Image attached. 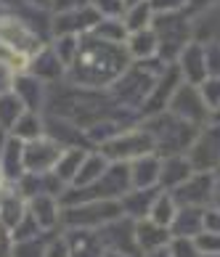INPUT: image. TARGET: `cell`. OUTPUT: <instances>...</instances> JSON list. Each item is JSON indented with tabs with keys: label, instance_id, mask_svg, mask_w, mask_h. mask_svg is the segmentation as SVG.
<instances>
[{
	"label": "cell",
	"instance_id": "cell-1",
	"mask_svg": "<svg viewBox=\"0 0 220 257\" xmlns=\"http://www.w3.org/2000/svg\"><path fill=\"white\" fill-rule=\"evenodd\" d=\"M130 66V56L125 45L106 43L93 32H85L77 37V51H74L66 77L77 88H106Z\"/></svg>",
	"mask_w": 220,
	"mask_h": 257
},
{
	"label": "cell",
	"instance_id": "cell-2",
	"mask_svg": "<svg viewBox=\"0 0 220 257\" xmlns=\"http://www.w3.org/2000/svg\"><path fill=\"white\" fill-rule=\"evenodd\" d=\"M151 30H154V35H157V56L162 61H175L178 53L194 40L191 16L186 11L154 14V19H151Z\"/></svg>",
	"mask_w": 220,
	"mask_h": 257
},
{
	"label": "cell",
	"instance_id": "cell-3",
	"mask_svg": "<svg viewBox=\"0 0 220 257\" xmlns=\"http://www.w3.org/2000/svg\"><path fill=\"white\" fill-rule=\"evenodd\" d=\"M122 215L120 199H98V202H80L77 207H64L59 223L69 225V228H85V231H93V228L106 225L109 220Z\"/></svg>",
	"mask_w": 220,
	"mask_h": 257
},
{
	"label": "cell",
	"instance_id": "cell-4",
	"mask_svg": "<svg viewBox=\"0 0 220 257\" xmlns=\"http://www.w3.org/2000/svg\"><path fill=\"white\" fill-rule=\"evenodd\" d=\"M188 165L194 173H215L220 167V125H207L188 146Z\"/></svg>",
	"mask_w": 220,
	"mask_h": 257
},
{
	"label": "cell",
	"instance_id": "cell-5",
	"mask_svg": "<svg viewBox=\"0 0 220 257\" xmlns=\"http://www.w3.org/2000/svg\"><path fill=\"white\" fill-rule=\"evenodd\" d=\"M154 149H157L154 138H151L146 130H128V133H120V136H114L112 141H106L101 149V154L109 162H128V159L146 157Z\"/></svg>",
	"mask_w": 220,
	"mask_h": 257
},
{
	"label": "cell",
	"instance_id": "cell-6",
	"mask_svg": "<svg viewBox=\"0 0 220 257\" xmlns=\"http://www.w3.org/2000/svg\"><path fill=\"white\" fill-rule=\"evenodd\" d=\"M167 106H170V114H173V117L188 122V125H202V122H207V117H209V109H207V103L202 98V93H199V88L191 85V82L178 85Z\"/></svg>",
	"mask_w": 220,
	"mask_h": 257
},
{
	"label": "cell",
	"instance_id": "cell-7",
	"mask_svg": "<svg viewBox=\"0 0 220 257\" xmlns=\"http://www.w3.org/2000/svg\"><path fill=\"white\" fill-rule=\"evenodd\" d=\"M0 40L8 43L14 51H19L22 56H27V59H32V56L45 45L43 37L37 35L32 27H27L19 16H8V14L0 16Z\"/></svg>",
	"mask_w": 220,
	"mask_h": 257
},
{
	"label": "cell",
	"instance_id": "cell-8",
	"mask_svg": "<svg viewBox=\"0 0 220 257\" xmlns=\"http://www.w3.org/2000/svg\"><path fill=\"white\" fill-rule=\"evenodd\" d=\"M98 19H101V14L90 3H85L80 8H69V11H56L51 16V35L53 37H61V35L80 37L85 32H90Z\"/></svg>",
	"mask_w": 220,
	"mask_h": 257
},
{
	"label": "cell",
	"instance_id": "cell-9",
	"mask_svg": "<svg viewBox=\"0 0 220 257\" xmlns=\"http://www.w3.org/2000/svg\"><path fill=\"white\" fill-rule=\"evenodd\" d=\"M215 194V180L212 173H191L183 183L173 188V196L175 204L180 207H202L204 202H209Z\"/></svg>",
	"mask_w": 220,
	"mask_h": 257
},
{
	"label": "cell",
	"instance_id": "cell-10",
	"mask_svg": "<svg viewBox=\"0 0 220 257\" xmlns=\"http://www.w3.org/2000/svg\"><path fill=\"white\" fill-rule=\"evenodd\" d=\"M64 146H59L53 138L40 136L24 144V170L27 173H51L56 159L61 157Z\"/></svg>",
	"mask_w": 220,
	"mask_h": 257
},
{
	"label": "cell",
	"instance_id": "cell-11",
	"mask_svg": "<svg viewBox=\"0 0 220 257\" xmlns=\"http://www.w3.org/2000/svg\"><path fill=\"white\" fill-rule=\"evenodd\" d=\"M178 72L186 77V82L199 85L207 77V64H204V45L191 40L183 51L178 53Z\"/></svg>",
	"mask_w": 220,
	"mask_h": 257
},
{
	"label": "cell",
	"instance_id": "cell-12",
	"mask_svg": "<svg viewBox=\"0 0 220 257\" xmlns=\"http://www.w3.org/2000/svg\"><path fill=\"white\" fill-rule=\"evenodd\" d=\"M27 72H30L32 77H37L40 82H53V80H59V77H64V74H66V66L61 64L59 56L53 53L51 45H43V48L30 59Z\"/></svg>",
	"mask_w": 220,
	"mask_h": 257
},
{
	"label": "cell",
	"instance_id": "cell-13",
	"mask_svg": "<svg viewBox=\"0 0 220 257\" xmlns=\"http://www.w3.org/2000/svg\"><path fill=\"white\" fill-rule=\"evenodd\" d=\"M191 32L196 43H220V0L191 19Z\"/></svg>",
	"mask_w": 220,
	"mask_h": 257
},
{
	"label": "cell",
	"instance_id": "cell-14",
	"mask_svg": "<svg viewBox=\"0 0 220 257\" xmlns=\"http://www.w3.org/2000/svg\"><path fill=\"white\" fill-rule=\"evenodd\" d=\"M27 212L32 215V220L48 231V228H53L59 223L61 217V204H59V196L53 194H35L30 196V202H27Z\"/></svg>",
	"mask_w": 220,
	"mask_h": 257
},
{
	"label": "cell",
	"instance_id": "cell-15",
	"mask_svg": "<svg viewBox=\"0 0 220 257\" xmlns=\"http://www.w3.org/2000/svg\"><path fill=\"white\" fill-rule=\"evenodd\" d=\"M11 90L19 96V101L27 106V111H40L43 109V103H45V88H43V82L37 80V77H32L30 72L14 74Z\"/></svg>",
	"mask_w": 220,
	"mask_h": 257
},
{
	"label": "cell",
	"instance_id": "cell-16",
	"mask_svg": "<svg viewBox=\"0 0 220 257\" xmlns=\"http://www.w3.org/2000/svg\"><path fill=\"white\" fill-rule=\"evenodd\" d=\"M0 173L6 180H19L24 170V141L19 138H6L3 154H0Z\"/></svg>",
	"mask_w": 220,
	"mask_h": 257
},
{
	"label": "cell",
	"instance_id": "cell-17",
	"mask_svg": "<svg viewBox=\"0 0 220 257\" xmlns=\"http://www.w3.org/2000/svg\"><path fill=\"white\" fill-rule=\"evenodd\" d=\"M159 167H162V162L157 157H151V154L133 159L130 186H136V188H154L159 183Z\"/></svg>",
	"mask_w": 220,
	"mask_h": 257
},
{
	"label": "cell",
	"instance_id": "cell-18",
	"mask_svg": "<svg viewBox=\"0 0 220 257\" xmlns=\"http://www.w3.org/2000/svg\"><path fill=\"white\" fill-rule=\"evenodd\" d=\"M170 241V233L167 228L157 225L154 220H138L136 223V244L141 252H154V249H162Z\"/></svg>",
	"mask_w": 220,
	"mask_h": 257
},
{
	"label": "cell",
	"instance_id": "cell-19",
	"mask_svg": "<svg viewBox=\"0 0 220 257\" xmlns=\"http://www.w3.org/2000/svg\"><path fill=\"white\" fill-rule=\"evenodd\" d=\"M125 51H128L130 59H138V61L154 59L157 56V35H154V30L146 27V30L130 32L128 40H125Z\"/></svg>",
	"mask_w": 220,
	"mask_h": 257
},
{
	"label": "cell",
	"instance_id": "cell-20",
	"mask_svg": "<svg viewBox=\"0 0 220 257\" xmlns=\"http://www.w3.org/2000/svg\"><path fill=\"white\" fill-rule=\"evenodd\" d=\"M106 167H109V159L103 154H85L80 167H77V173H74V178H72V186L82 188V186L95 183V180L106 173Z\"/></svg>",
	"mask_w": 220,
	"mask_h": 257
},
{
	"label": "cell",
	"instance_id": "cell-21",
	"mask_svg": "<svg viewBox=\"0 0 220 257\" xmlns=\"http://www.w3.org/2000/svg\"><path fill=\"white\" fill-rule=\"evenodd\" d=\"M191 173H194V170H191L188 159L173 154V157H167L165 162H162V167H159V183L165 186V188H175V186L183 183Z\"/></svg>",
	"mask_w": 220,
	"mask_h": 257
},
{
	"label": "cell",
	"instance_id": "cell-22",
	"mask_svg": "<svg viewBox=\"0 0 220 257\" xmlns=\"http://www.w3.org/2000/svg\"><path fill=\"white\" fill-rule=\"evenodd\" d=\"M154 199H157L154 188H136V191H125V194H122L120 207H122V212H128L133 217H143V215H149Z\"/></svg>",
	"mask_w": 220,
	"mask_h": 257
},
{
	"label": "cell",
	"instance_id": "cell-23",
	"mask_svg": "<svg viewBox=\"0 0 220 257\" xmlns=\"http://www.w3.org/2000/svg\"><path fill=\"white\" fill-rule=\"evenodd\" d=\"M90 32L95 37H101V40H106V43H120V45H125L128 35H130L125 22H122V16H101Z\"/></svg>",
	"mask_w": 220,
	"mask_h": 257
},
{
	"label": "cell",
	"instance_id": "cell-24",
	"mask_svg": "<svg viewBox=\"0 0 220 257\" xmlns=\"http://www.w3.org/2000/svg\"><path fill=\"white\" fill-rule=\"evenodd\" d=\"M24 215H27L24 196H14V194L0 196V223H3L6 231H14V228L22 223Z\"/></svg>",
	"mask_w": 220,
	"mask_h": 257
},
{
	"label": "cell",
	"instance_id": "cell-25",
	"mask_svg": "<svg viewBox=\"0 0 220 257\" xmlns=\"http://www.w3.org/2000/svg\"><path fill=\"white\" fill-rule=\"evenodd\" d=\"M82 157H85V149H64L61 157L56 159V165H53L51 173L59 178L64 186H69L74 173H77V167H80V162H82Z\"/></svg>",
	"mask_w": 220,
	"mask_h": 257
},
{
	"label": "cell",
	"instance_id": "cell-26",
	"mask_svg": "<svg viewBox=\"0 0 220 257\" xmlns=\"http://www.w3.org/2000/svg\"><path fill=\"white\" fill-rule=\"evenodd\" d=\"M11 133H14V138H19V141L27 144V141H35V138L45 136V125H43V119H40L37 111H24L22 117L14 122Z\"/></svg>",
	"mask_w": 220,
	"mask_h": 257
},
{
	"label": "cell",
	"instance_id": "cell-27",
	"mask_svg": "<svg viewBox=\"0 0 220 257\" xmlns=\"http://www.w3.org/2000/svg\"><path fill=\"white\" fill-rule=\"evenodd\" d=\"M151 19H154V11H151L149 0H138V3L128 6L125 14H122V22H125L128 32L146 30V27H151Z\"/></svg>",
	"mask_w": 220,
	"mask_h": 257
},
{
	"label": "cell",
	"instance_id": "cell-28",
	"mask_svg": "<svg viewBox=\"0 0 220 257\" xmlns=\"http://www.w3.org/2000/svg\"><path fill=\"white\" fill-rule=\"evenodd\" d=\"M24 111H27V106L19 101V96L14 90L0 93V130H11L14 122L22 117Z\"/></svg>",
	"mask_w": 220,
	"mask_h": 257
},
{
	"label": "cell",
	"instance_id": "cell-29",
	"mask_svg": "<svg viewBox=\"0 0 220 257\" xmlns=\"http://www.w3.org/2000/svg\"><path fill=\"white\" fill-rule=\"evenodd\" d=\"M202 212L204 209H199V207H183V209H178L175 212V233L178 236H196L199 231H202Z\"/></svg>",
	"mask_w": 220,
	"mask_h": 257
},
{
	"label": "cell",
	"instance_id": "cell-30",
	"mask_svg": "<svg viewBox=\"0 0 220 257\" xmlns=\"http://www.w3.org/2000/svg\"><path fill=\"white\" fill-rule=\"evenodd\" d=\"M175 212H178L175 199L170 194H162V196L154 199V204H151V209H149V220H154L162 228H170L173 220H175Z\"/></svg>",
	"mask_w": 220,
	"mask_h": 257
},
{
	"label": "cell",
	"instance_id": "cell-31",
	"mask_svg": "<svg viewBox=\"0 0 220 257\" xmlns=\"http://www.w3.org/2000/svg\"><path fill=\"white\" fill-rule=\"evenodd\" d=\"M199 93H202V98L207 103V109L209 114H212V109L220 106V77H204L202 82L196 85Z\"/></svg>",
	"mask_w": 220,
	"mask_h": 257
},
{
	"label": "cell",
	"instance_id": "cell-32",
	"mask_svg": "<svg viewBox=\"0 0 220 257\" xmlns=\"http://www.w3.org/2000/svg\"><path fill=\"white\" fill-rule=\"evenodd\" d=\"M170 254L173 257H202L194 236H175V239H170Z\"/></svg>",
	"mask_w": 220,
	"mask_h": 257
},
{
	"label": "cell",
	"instance_id": "cell-33",
	"mask_svg": "<svg viewBox=\"0 0 220 257\" xmlns=\"http://www.w3.org/2000/svg\"><path fill=\"white\" fill-rule=\"evenodd\" d=\"M194 241L199 246V252L204 257H220V233H212V231H199L194 236Z\"/></svg>",
	"mask_w": 220,
	"mask_h": 257
},
{
	"label": "cell",
	"instance_id": "cell-34",
	"mask_svg": "<svg viewBox=\"0 0 220 257\" xmlns=\"http://www.w3.org/2000/svg\"><path fill=\"white\" fill-rule=\"evenodd\" d=\"M90 6L101 16H122L125 14V0H90Z\"/></svg>",
	"mask_w": 220,
	"mask_h": 257
},
{
	"label": "cell",
	"instance_id": "cell-35",
	"mask_svg": "<svg viewBox=\"0 0 220 257\" xmlns=\"http://www.w3.org/2000/svg\"><path fill=\"white\" fill-rule=\"evenodd\" d=\"M149 6L154 14H173V11H183L186 0H149Z\"/></svg>",
	"mask_w": 220,
	"mask_h": 257
},
{
	"label": "cell",
	"instance_id": "cell-36",
	"mask_svg": "<svg viewBox=\"0 0 220 257\" xmlns=\"http://www.w3.org/2000/svg\"><path fill=\"white\" fill-rule=\"evenodd\" d=\"M43 257H69V241L66 236H59L43 249Z\"/></svg>",
	"mask_w": 220,
	"mask_h": 257
},
{
	"label": "cell",
	"instance_id": "cell-37",
	"mask_svg": "<svg viewBox=\"0 0 220 257\" xmlns=\"http://www.w3.org/2000/svg\"><path fill=\"white\" fill-rule=\"evenodd\" d=\"M202 231L220 233V207H215V209H204V212H202Z\"/></svg>",
	"mask_w": 220,
	"mask_h": 257
},
{
	"label": "cell",
	"instance_id": "cell-38",
	"mask_svg": "<svg viewBox=\"0 0 220 257\" xmlns=\"http://www.w3.org/2000/svg\"><path fill=\"white\" fill-rule=\"evenodd\" d=\"M85 3H90V0H51V8H53V14L56 11H69V8H80Z\"/></svg>",
	"mask_w": 220,
	"mask_h": 257
},
{
	"label": "cell",
	"instance_id": "cell-39",
	"mask_svg": "<svg viewBox=\"0 0 220 257\" xmlns=\"http://www.w3.org/2000/svg\"><path fill=\"white\" fill-rule=\"evenodd\" d=\"M212 3H215V0H186V8H183V11H186L188 16H196L199 11H204V8L212 6Z\"/></svg>",
	"mask_w": 220,
	"mask_h": 257
},
{
	"label": "cell",
	"instance_id": "cell-40",
	"mask_svg": "<svg viewBox=\"0 0 220 257\" xmlns=\"http://www.w3.org/2000/svg\"><path fill=\"white\" fill-rule=\"evenodd\" d=\"M11 246H14V239H11V233L3 228V223H0V257H6V254H11Z\"/></svg>",
	"mask_w": 220,
	"mask_h": 257
},
{
	"label": "cell",
	"instance_id": "cell-41",
	"mask_svg": "<svg viewBox=\"0 0 220 257\" xmlns=\"http://www.w3.org/2000/svg\"><path fill=\"white\" fill-rule=\"evenodd\" d=\"M19 3H27L35 8H51V0H19Z\"/></svg>",
	"mask_w": 220,
	"mask_h": 257
},
{
	"label": "cell",
	"instance_id": "cell-42",
	"mask_svg": "<svg viewBox=\"0 0 220 257\" xmlns=\"http://www.w3.org/2000/svg\"><path fill=\"white\" fill-rule=\"evenodd\" d=\"M149 257H173V254H170V249H165V246H162V249L149 252Z\"/></svg>",
	"mask_w": 220,
	"mask_h": 257
},
{
	"label": "cell",
	"instance_id": "cell-43",
	"mask_svg": "<svg viewBox=\"0 0 220 257\" xmlns=\"http://www.w3.org/2000/svg\"><path fill=\"white\" fill-rule=\"evenodd\" d=\"M103 257H133V254H125V252H106Z\"/></svg>",
	"mask_w": 220,
	"mask_h": 257
},
{
	"label": "cell",
	"instance_id": "cell-44",
	"mask_svg": "<svg viewBox=\"0 0 220 257\" xmlns=\"http://www.w3.org/2000/svg\"><path fill=\"white\" fill-rule=\"evenodd\" d=\"M6 194V178H3V173H0V196Z\"/></svg>",
	"mask_w": 220,
	"mask_h": 257
},
{
	"label": "cell",
	"instance_id": "cell-45",
	"mask_svg": "<svg viewBox=\"0 0 220 257\" xmlns=\"http://www.w3.org/2000/svg\"><path fill=\"white\" fill-rule=\"evenodd\" d=\"M212 119H215L217 125H220V106H217V109H212Z\"/></svg>",
	"mask_w": 220,
	"mask_h": 257
},
{
	"label": "cell",
	"instance_id": "cell-46",
	"mask_svg": "<svg viewBox=\"0 0 220 257\" xmlns=\"http://www.w3.org/2000/svg\"><path fill=\"white\" fill-rule=\"evenodd\" d=\"M0 3H3V6H14V0H0Z\"/></svg>",
	"mask_w": 220,
	"mask_h": 257
},
{
	"label": "cell",
	"instance_id": "cell-47",
	"mask_svg": "<svg viewBox=\"0 0 220 257\" xmlns=\"http://www.w3.org/2000/svg\"><path fill=\"white\" fill-rule=\"evenodd\" d=\"M133 3H138V0H125V8H128V6H133Z\"/></svg>",
	"mask_w": 220,
	"mask_h": 257
},
{
	"label": "cell",
	"instance_id": "cell-48",
	"mask_svg": "<svg viewBox=\"0 0 220 257\" xmlns=\"http://www.w3.org/2000/svg\"><path fill=\"white\" fill-rule=\"evenodd\" d=\"M3 14H6V6H3V3H0V16H3Z\"/></svg>",
	"mask_w": 220,
	"mask_h": 257
},
{
	"label": "cell",
	"instance_id": "cell-49",
	"mask_svg": "<svg viewBox=\"0 0 220 257\" xmlns=\"http://www.w3.org/2000/svg\"><path fill=\"white\" fill-rule=\"evenodd\" d=\"M215 202H217V204H220V196H215Z\"/></svg>",
	"mask_w": 220,
	"mask_h": 257
}]
</instances>
